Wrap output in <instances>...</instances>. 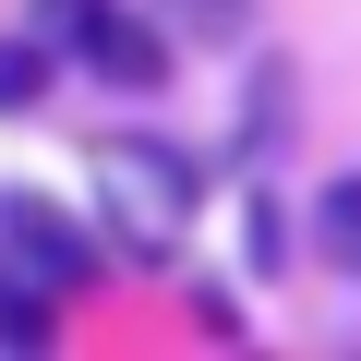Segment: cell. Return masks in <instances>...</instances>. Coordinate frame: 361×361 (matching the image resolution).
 Listing matches in <instances>:
<instances>
[{"label": "cell", "mask_w": 361, "mask_h": 361, "mask_svg": "<svg viewBox=\"0 0 361 361\" xmlns=\"http://www.w3.org/2000/svg\"><path fill=\"white\" fill-rule=\"evenodd\" d=\"M0 241H13V265H25V277H49L61 301H85V289L121 265V241H109L85 205H61L49 180H13V193H0Z\"/></svg>", "instance_id": "cell-1"}, {"label": "cell", "mask_w": 361, "mask_h": 361, "mask_svg": "<svg viewBox=\"0 0 361 361\" xmlns=\"http://www.w3.org/2000/svg\"><path fill=\"white\" fill-rule=\"evenodd\" d=\"M73 61H85L121 109H157V97L180 85V25H169V13H133V0H109V13L73 37Z\"/></svg>", "instance_id": "cell-2"}, {"label": "cell", "mask_w": 361, "mask_h": 361, "mask_svg": "<svg viewBox=\"0 0 361 361\" xmlns=\"http://www.w3.org/2000/svg\"><path fill=\"white\" fill-rule=\"evenodd\" d=\"M97 169H121V180H145V205L180 229L205 205V157L193 145H169V133H145V121H121V133H97Z\"/></svg>", "instance_id": "cell-3"}, {"label": "cell", "mask_w": 361, "mask_h": 361, "mask_svg": "<svg viewBox=\"0 0 361 361\" xmlns=\"http://www.w3.org/2000/svg\"><path fill=\"white\" fill-rule=\"evenodd\" d=\"M289 121H301V61L289 49H253V73H241V133H229V157H277L289 145Z\"/></svg>", "instance_id": "cell-4"}, {"label": "cell", "mask_w": 361, "mask_h": 361, "mask_svg": "<svg viewBox=\"0 0 361 361\" xmlns=\"http://www.w3.org/2000/svg\"><path fill=\"white\" fill-rule=\"evenodd\" d=\"M301 241H313V217H289L277 180H253V193H241V265H253V277H289Z\"/></svg>", "instance_id": "cell-5"}, {"label": "cell", "mask_w": 361, "mask_h": 361, "mask_svg": "<svg viewBox=\"0 0 361 361\" xmlns=\"http://www.w3.org/2000/svg\"><path fill=\"white\" fill-rule=\"evenodd\" d=\"M49 97H61V37L13 25V37H0V121H37Z\"/></svg>", "instance_id": "cell-6"}, {"label": "cell", "mask_w": 361, "mask_h": 361, "mask_svg": "<svg viewBox=\"0 0 361 361\" xmlns=\"http://www.w3.org/2000/svg\"><path fill=\"white\" fill-rule=\"evenodd\" d=\"M313 253H325V265L361 289V169H337L325 193H313Z\"/></svg>", "instance_id": "cell-7"}, {"label": "cell", "mask_w": 361, "mask_h": 361, "mask_svg": "<svg viewBox=\"0 0 361 361\" xmlns=\"http://www.w3.org/2000/svg\"><path fill=\"white\" fill-rule=\"evenodd\" d=\"M0 349H61V289L49 277H0Z\"/></svg>", "instance_id": "cell-8"}, {"label": "cell", "mask_w": 361, "mask_h": 361, "mask_svg": "<svg viewBox=\"0 0 361 361\" xmlns=\"http://www.w3.org/2000/svg\"><path fill=\"white\" fill-rule=\"evenodd\" d=\"M180 25V49H253V0H157Z\"/></svg>", "instance_id": "cell-9"}, {"label": "cell", "mask_w": 361, "mask_h": 361, "mask_svg": "<svg viewBox=\"0 0 361 361\" xmlns=\"http://www.w3.org/2000/svg\"><path fill=\"white\" fill-rule=\"evenodd\" d=\"M180 325H193L205 349H241V337H253V325H241V301H229L217 277H193V289H180Z\"/></svg>", "instance_id": "cell-10"}, {"label": "cell", "mask_w": 361, "mask_h": 361, "mask_svg": "<svg viewBox=\"0 0 361 361\" xmlns=\"http://www.w3.org/2000/svg\"><path fill=\"white\" fill-rule=\"evenodd\" d=\"M97 13H109V0H25V25H37V37H61V49H73Z\"/></svg>", "instance_id": "cell-11"}]
</instances>
